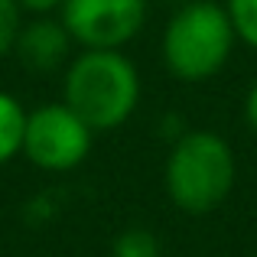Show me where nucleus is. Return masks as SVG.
I'll list each match as a JSON object with an SVG mask.
<instances>
[{"mask_svg":"<svg viewBox=\"0 0 257 257\" xmlns=\"http://www.w3.org/2000/svg\"><path fill=\"white\" fill-rule=\"evenodd\" d=\"M62 101L94 134L117 131L140 104V72L124 49H82L65 65Z\"/></svg>","mask_w":257,"mask_h":257,"instance_id":"nucleus-1","label":"nucleus"},{"mask_svg":"<svg viewBox=\"0 0 257 257\" xmlns=\"http://www.w3.org/2000/svg\"><path fill=\"white\" fill-rule=\"evenodd\" d=\"M238 179L234 150L215 131H186L163 166L166 195L179 212L208 215L228 202Z\"/></svg>","mask_w":257,"mask_h":257,"instance_id":"nucleus-2","label":"nucleus"},{"mask_svg":"<svg viewBox=\"0 0 257 257\" xmlns=\"http://www.w3.org/2000/svg\"><path fill=\"white\" fill-rule=\"evenodd\" d=\"M234 30L225 4L189 0L170 17L163 30V65L173 78L199 85L215 78L234 52Z\"/></svg>","mask_w":257,"mask_h":257,"instance_id":"nucleus-3","label":"nucleus"},{"mask_svg":"<svg viewBox=\"0 0 257 257\" xmlns=\"http://www.w3.org/2000/svg\"><path fill=\"white\" fill-rule=\"evenodd\" d=\"M94 131L72 111L65 101L39 104L26 111L23 153L43 173H69L82 166L91 153Z\"/></svg>","mask_w":257,"mask_h":257,"instance_id":"nucleus-4","label":"nucleus"},{"mask_svg":"<svg viewBox=\"0 0 257 257\" xmlns=\"http://www.w3.org/2000/svg\"><path fill=\"white\" fill-rule=\"evenodd\" d=\"M147 0H62L59 20L82 49H124L147 26Z\"/></svg>","mask_w":257,"mask_h":257,"instance_id":"nucleus-5","label":"nucleus"},{"mask_svg":"<svg viewBox=\"0 0 257 257\" xmlns=\"http://www.w3.org/2000/svg\"><path fill=\"white\" fill-rule=\"evenodd\" d=\"M72 36L62 26V20H56L52 13L46 17H33L30 23L20 26L17 43H13V56L33 75H49L69 59L72 52Z\"/></svg>","mask_w":257,"mask_h":257,"instance_id":"nucleus-6","label":"nucleus"},{"mask_svg":"<svg viewBox=\"0 0 257 257\" xmlns=\"http://www.w3.org/2000/svg\"><path fill=\"white\" fill-rule=\"evenodd\" d=\"M23 131H26V107L17 94L0 88V166L23 153Z\"/></svg>","mask_w":257,"mask_h":257,"instance_id":"nucleus-7","label":"nucleus"},{"mask_svg":"<svg viewBox=\"0 0 257 257\" xmlns=\"http://www.w3.org/2000/svg\"><path fill=\"white\" fill-rule=\"evenodd\" d=\"M225 13L231 20L234 39L257 49V0H225Z\"/></svg>","mask_w":257,"mask_h":257,"instance_id":"nucleus-8","label":"nucleus"},{"mask_svg":"<svg viewBox=\"0 0 257 257\" xmlns=\"http://www.w3.org/2000/svg\"><path fill=\"white\" fill-rule=\"evenodd\" d=\"M160 244L150 231L144 228H131L127 234L117 238V247H114V257H157Z\"/></svg>","mask_w":257,"mask_h":257,"instance_id":"nucleus-9","label":"nucleus"},{"mask_svg":"<svg viewBox=\"0 0 257 257\" xmlns=\"http://www.w3.org/2000/svg\"><path fill=\"white\" fill-rule=\"evenodd\" d=\"M23 26V10L17 0H0V59L13 56V43Z\"/></svg>","mask_w":257,"mask_h":257,"instance_id":"nucleus-10","label":"nucleus"},{"mask_svg":"<svg viewBox=\"0 0 257 257\" xmlns=\"http://www.w3.org/2000/svg\"><path fill=\"white\" fill-rule=\"evenodd\" d=\"M20 10L23 13H33V17H46V13L59 10L62 7V0H17Z\"/></svg>","mask_w":257,"mask_h":257,"instance_id":"nucleus-11","label":"nucleus"},{"mask_svg":"<svg viewBox=\"0 0 257 257\" xmlns=\"http://www.w3.org/2000/svg\"><path fill=\"white\" fill-rule=\"evenodd\" d=\"M244 120H247V127L257 134V82L251 85V91H247V98H244Z\"/></svg>","mask_w":257,"mask_h":257,"instance_id":"nucleus-12","label":"nucleus"}]
</instances>
